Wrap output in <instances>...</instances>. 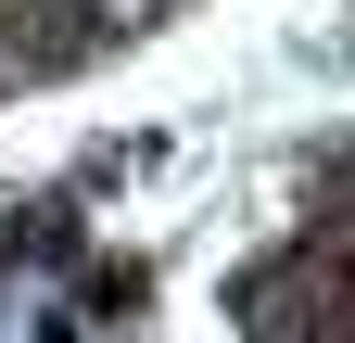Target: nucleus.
<instances>
[{
	"label": "nucleus",
	"instance_id": "obj_1",
	"mask_svg": "<svg viewBox=\"0 0 355 343\" xmlns=\"http://www.w3.org/2000/svg\"><path fill=\"white\" fill-rule=\"evenodd\" d=\"M89 13H140V0H89Z\"/></svg>",
	"mask_w": 355,
	"mask_h": 343
},
{
	"label": "nucleus",
	"instance_id": "obj_2",
	"mask_svg": "<svg viewBox=\"0 0 355 343\" xmlns=\"http://www.w3.org/2000/svg\"><path fill=\"white\" fill-rule=\"evenodd\" d=\"M343 191H355V153H343Z\"/></svg>",
	"mask_w": 355,
	"mask_h": 343
}]
</instances>
